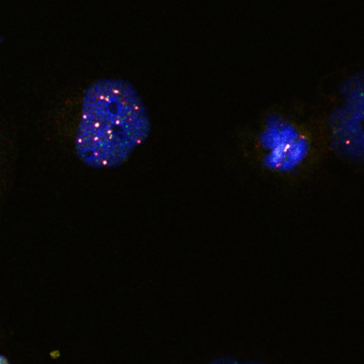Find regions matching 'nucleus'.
<instances>
[{
	"label": "nucleus",
	"mask_w": 364,
	"mask_h": 364,
	"mask_svg": "<svg viewBox=\"0 0 364 364\" xmlns=\"http://www.w3.org/2000/svg\"><path fill=\"white\" fill-rule=\"evenodd\" d=\"M150 132L151 121L134 85L120 79H102L83 97L76 155L91 168H117Z\"/></svg>",
	"instance_id": "obj_1"
},
{
	"label": "nucleus",
	"mask_w": 364,
	"mask_h": 364,
	"mask_svg": "<svg viewBox=\"0 0 364 364\" xmlns=\"http://www.w3.org/2000/svg\"><path fill=\"white\" fill-rule=\"evenodd\" d=\"M363 82L353 85L348 100L336 113L333 123V141L343 156L363 158Z\"/></svg>",
	"instance_id": "obj_2"
},
{
	"label": "nucleus",
	"mask_w": 364,
	"mask_h": 364,
	"mask_svg": "<svg viewBox=\"0 0 364 364\" xmlns=\"http://www.w3.org/2000/svg\"><path fill=\"white\" fill-rule=\"evenodd\" d=\"M211 364H256V363H241L239 361L234 360V359H220V360L214 361Z\"/></svg>",
	"instance_id": "obj_3"
},
{
	"label": "nucleus",
	"mask_w": 364,
	"mask_h": 364,
	"mask_svg": "<svg viewBox=\"0 0 364 364\" xmlns=\"http://www.w3.org/2000/svg\"><path fill=\"white\" fill-rule=\"evenodd\" d=\"M0 364H10L8 363V360H6V358H4V356H1V355H0Z\"/></svg>",
	"instance_id": "obj_4"
}]
</instances>
